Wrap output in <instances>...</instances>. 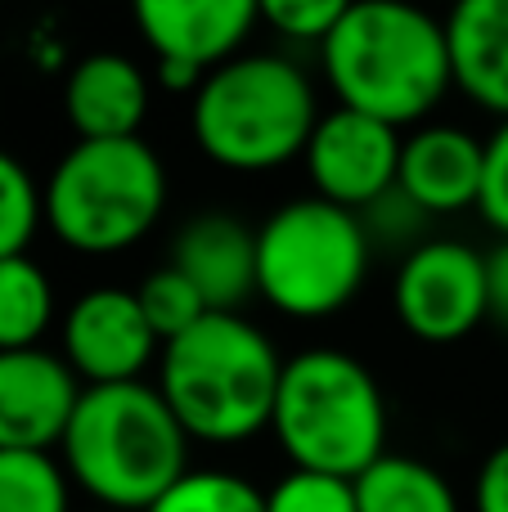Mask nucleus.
I'll return each mask as SVG.
<instances>
[{
    "instance_id": "6",
    "label": "nucleus",
    "mask_w": 508,
    "mask_h": 512,
    "mask_svg": "<svg viewBox=\"0 0 508 512\" xmlns=\"http://www.w3.org/2000/svg\"><path fill=\"white\" fill-rule=\"evenodd\" d=\"M45 225L72 252H126L158 225L167 207V167L144 135L77 140L41 185Z\"/></svg>"
},
{
    "instance_id": "17",
    "label": "nucleus",
    "mask_w": 508,
    "mask_h": 512,
    "mask_svg": "<svg viewBox=\"0 0 508 512\" xmlns=\"http://www.w3.org/2000/svg\"><path fill=\"white\" fill-rule=\"evenodd\" d=\"M360 512H459V495L432 463L410 454H383L356 477Z\"/></svg>"
},
{
    "instance_id": "5",
    "label": "nucleus",
    "mask_w": 508,
    "mask_h": 512,
    "mask_svg": "<svg viewBox=\"0 0 508 512\" xmlns=\"http://www.w3.org/2000/svg\"><path fill=\"white\" fill-rule=\"evenodd\" d=\"M270 432L293 468L356 481L387 454L383 387L351 351H297L284 360Z\"/></svg>"
},
{
    "instance_id": "24",
    "label": "nucleus",
    "mask_w": 508,
    "mask_h": 512,
    "mask_svg": "<svg viewBox=\"0 0 508 512\" xmlns=\"http://www.w3.org/2000/svg\"><path fill=\"white\" fill-rule=\"evenodd\" d=\"M360 225H365L374 252L378 248H401L405 256H410L414 248H423V243H428L432 216L423 212L419 203H410L401 189H392V194H383L374 207H365V212H360Z\"/></svg>"
},
{
    "instance_id": "9",
    "label": "nucleus",
    "mask_w": 508,
    "mask_h": 512,
    "mask_svg": "<svg viewBox=\"0 0 508 512\" xmlns=\"http://www.w3.org/2000/svg\"><path fill=\"white\" fill-rule=\"evenodd\" d=\"M135 27L171 90H198L216 68L243 54L261 9L252 0H140Z\"/></svg>"
},
{
    "instance_id": "1",
    "label": "nucleus",
    "mask_w": 508,
    "mask_h": 512,
    "mask_svg": "<svg viewBox=\"0 0 508 512\" xmlns=\"http://www.w3.org/2000/svg\"><path fill=\"white\" fill-rule=\"evenodd\" d=\"M324 77L338 108L387 126H414L455 86L446 18L405 0L347 5L329 41L320 45Z\"/></svg>"
},
{
    "instance_id": "18",
    "label": "nucleus",
    "mask_w": 508,
    "mask_h": 512,
    "mask_svg": "<svg viewBox=\"0 0 508 512\" xmlns=\"http://www.w3.org/2000/svg\"><path fill=\"white\" fill-rule=\"evenodd\" d=\"M54 324V288L50 274L32 256L0 261V351H32L45 328Z\"/></svg>"
},
{
    "instance_id": "3",
    "label": "nucleus",
    "mask_w": 508,
    "mask_h": 512,
    "mask_svg": "<svg viewBox=\"0 0 508 512\" xmlns=\"http://www.w3.org/2000/svg\"><path fill=\"white\" fill-rule=\"evenodd\" d=\"M279 378L284 360L257 324L243 315H207L162 346L153 387L162 391L189 441L243 445L270 432Z\"/></svg>"
},
{
    "instance_id": "16",
    "label": "nucleus",
    "mask_w": 508,
    "mask_h": 512,
    "mask_svg": "<svg viewBox=\"0 0 508 512\" xmlns=\"http://www.w3.org/2000/svg\"><path fill=\"white\" fill-rule=\"evenodd\" d=\"M455 86L508 122V0H464L446 18Z\"/></svg>"
},
{
    "instance_id": "11",
    "label": "nucleus",
    "mask_w": 508,
    "mask_h": 512,
    "mask_svg": "<svg viewBox=\"0 0 508 512\" xmlns=\"http://www.w3.org/2000/svg\"><path fill=\"white\" fill-rule=\"evenodd\" d=\"M162 342L144 319L135 288H90L63 315V360L86 387L144 382Z\"/></svg>"
},
{
    "instance_id": "7",
    "label": "nucleus",
    "mask_w": 508,
    "mask_h": 512,
    "mask_svg": "<svg viewBox=\"0 0 508 512\" xmlns=\"http://www.w3.org/2000/svg\"><path fill=\"white\" fill-rule=\"evenodd\" d=\"M374 243L356 212L293 198L257 225V297L288 319H329L365 288Z\"/></svg>"
},
{
    "instance_id": "10",
    "label": "nucleus",
    "mask_w": 508,
    "mask_h": 512,
    "mask_svg": "<svg viewBox=\"0 0 508 512\" xmlns=\"http://www.w3.org/2000/svg\"><path fill=\"white\" fill-rule=\"evenodd\" d=\"M401 131L387 122H374L351 108H333L320 117L302 162L311 176L315 198L342 207V212H365L383 194L396 189L401 176Z\"/></svg>"
},
{
    "instance_id": "19",
    "label": "nucleus",
    "mask_w": 508,
    "mask_h": 512,
    "mask_svg": "<svg viewBox=\"0 0 508 512\" xmlns=\"http://www.w3.org/2000/svg\"><path fill=\"white\" fill-rule=\"evenodd\" d=\"M0 512H68L63 463L36 450H0Z\"/></svg>"
},
{
    "instance_id": "23",
    "label": "nucleus",
    "mask_w": 508,
    "mask_h": 512,
    "mask_svg": "<svg viewBox=\"0 0 508 512\" xmlns=\"http://www.w3.org/2000/svg\"><path fill=\"white\" fill-rule=\"evenodd\" d=\"M266 512H360L356 481L293 468L266 490Z\"/></svg>"
},
{
    "instance_id": "27",
    "label": "nucleus",
    "mask_w": 508,
    "mask_h": 512,
    "mask_svg": "<svg viewBox=\"0 0 508 512\" xmlns=\"http://www.w3.org/2000/svg\"><path fill=\"white\" fill-rule=\"evenodd\" d=\"M473 512H508V441L486 454L473 486Z\"/></svg>"
},
{
    "instance_id": "12",
    "label": "nucleus",
    "mask_w": 508,
    "mask_h": 512,
    "mask_svg": "<svg viewBox=\"0 0 508 512\" xmlns=\"http://www.w3.org/2000/svg\"><path fill=\"white\" fill-rule=\"evenodd\" d=\"M81 391L86 387L63 355L41 346L0 351V450L50 454L54 445H63Z\"/></svg>"
},
{
    "instance_id": "28",
    "label": "nucleus",
    "mask_w": 508,
    "mask_h": 512,
    "mask_svg": "<svg viewBox=\"0 0 508 512\" xmlns=\"http://www.w3.org/2000/svg\"><path fill=\"white\" fill-rule=\"evenodd\" d=\"M486 319L508 333V239L486 252Z\"/></svg>"
},
{
    "instance_id": "25",
    "label": "nucleus",
    "mask_w": 508,
    "mask_h": 512,
    "mask_svg": "<svg viewBox=\"0 0 508 512\" xmlns=\"http://www.w3.org/2000/svg\"><path fill=\"white\" fill-rule=\"evenodd\" d=\"M261 9V23L275 27L288 41H329V32L342 18V0H266Z\"/></svg>"
},
{
    "instance_id": "26",
    "label": "nucleus",
    "mask_w": 508,
    "mask_h": 512,
    "mask_svg": "<svg viewBox=\"0 0 508 512\" xmlns=\"http://www.w3.org/2000/svg\"><path fill=\"white\" fill-rule=\"evenodd\" d=\"M477 212L500 239H508V122L495 126V135L486 140V171H482V198Z\"/></svg>"
},
{
    "instance_id": "13",
    "label": "nucleus",
    "mask_w": 508,
    "mask_h": 512,
    "mask_svg": "<svg viewBox=\"0 0 508 512\" xmlns=\"http://www.w3.org/2000/svg\"><path fill=\"white\" fill-rule=\"evenodd\" d=\"M171 270H180L212 315H239L257 297V230L234 212H198L171 239Z\"/></svg>"
},
{
    "instance_id": "20",
    "label": "nucleus",
    "mask_w": 508,
    "mask_h": 512,
    "mask_svg": "<svg viewBox=\"0 0 508 512\" xmlns=\"http://www.w3.org/2000/svg\"><path fill=\"white\" fill-rule=\"evenodd\" d=\"M149 512H266V490L239 472L189 468Z\"/></svg>"
},
{
    "instance_id": "4",
    "label": "nucleus",
    "mask_w": 508,
    "mask_h": 512,
    "mask_svg": "<svg viewBox=\"0 0 508 512\" xmlns=\"http://www.w3.org/2000/svg\"><path fill=\"white\" fill-rule=\"evenodd\" d=\"M315 86L284 54H239L216 68L189 104V131L225 171H275L302 158L320 126Z\"/></svg>"
},
{
    "instance_id": "22",
    "label": "nucleus",
    "mask_w": 508,
    "mask_h": 512,
    "mask_svg": "<svg viewBox=\"0 0 508 512\" xmlns=\"http://www.w3.org/2000/svg\"><path fill=\"white\" fill-rule=\"evenodd\" d=\"M45 221L41 185L32 180V171L0 149V261L5 256H23L27 243L36 239Z\"/></svg>"
},
{
    "instance_id": "21",
    "label": "nucleus",
    "mask_w": 508,
    "mask_h": 512,
    "mask_svg": "<svg viewBox=\"0 0 508 512\" xmlns=\"http://www.w3.org/2000/svg\"><path fill=\"white\" fill-rule=\"evenodd\" d=\"M135 297H140L144 319H149V328L158 333L162 346L176 342L180 333H189L194 324H203V319L212 315L207 301L194 292V283H189L180 270H171V265H158V270L135 288Z\"/></svg>"
},
{
    "instance_id": "14",
    "label": "nucleus",
    "mask_w": 508,
    "mask_h": 512,
    "mask_svg": "<svg viewBox=\"0 0 508 512\" xmlns=\"http://www.w3.org/2000/svg\"><path fill=\"white\" fill-rule=\"evenodd\" d=\"M482 171H486V140L468 135L464 126L432 122L419 126L414 135H405L396 189L437 221V216H455L477 207Z\"/></svg>"
},
{
    "instance_id": "8",
    "label": "nucleus",
    "mask_w": 508,
    "mask_h": 512,
    "mask_svg": "<svg viewBox=\"0 0 508 512\" xmlns=\"http://www.w3.org/2000/svg\"><path fill=\"white\" fill-rule=\"evenodd\" d=\"M392 306L401 328L419 342H464L486 324V256L459 239H428L401 256Z\"/></svg>"
},
{
    "instance_id": "15",
    "label": "nucleus",
    "mask_w": 508,
    "mask_h": 512,
    "mask_svg": "<svg viewBox=\"0 0 508 512\" xmlns=\"http://www.w3.org/2000/svg\"><path fill=\"white\" fill-rule=\"evenodd\" d=\"M63 117L77 140H135L149 117V77L117 50L86 54L63 81Z\"/></svg>"
},
{
    "instance_id": "2",
    "label": "nucleus",
    "mask_w": 508,
    "mask_h": 512,
    "mask_svg": "<svg viewBox=\"0 0 508 512\" xmlns=\"http://www.w3.org/2000/svg\"><path fill=\"white\" fill-rule=\"evenodd\" d=\"M59 450L104 512H149L189 472V432L153 382L86 387Z\"/></svg>"
}]
</instances>
